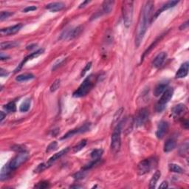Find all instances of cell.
Listing matches in <instances>:
<instances>
[{
    "instance_id": "9c48e42d",
    "label": "cell",
    "mask_w": 189,
    "mask_h": 189,
    "mask_svg": "<svg viewBox=\"0 0 189 189\" xmlns=\"http://www.w3.org/2000/svg\"><path fill=\"white\" fill-rule=\"evenodd\" d=\"M90 128H91V123H85L81 127H80L77 129H72L70 131H69L67 134H65L64 136L62 138V140H64V139H67V138L73 137V135L76 134H81V133H84V132H87L88 131H89Z\"/></svg>"
},
{
    "instance_id": "484cf974",
    "label": "cell",
    "mask_w": 189,
    "mask_h": 189,
    "mask_svg": "<svg viewBox=\"0 0 189 189\" xmlns=\"http://www.w3.org/2000/svg\"><path fill=\"white\" fill-rule=\"evenodd\" d=\"M19 43L16 41H6V42L1 43V50H7L10 48H14L17 47Z\"/></svg>"
},
{
    "instance_id": "4fadbf2b",
    "label": "cell",
    "mask_w": 189,
    "mask_h": 189,
    "mask_svg": "<svg viewBox=\"0 0 189 189\" xmlns=\"http://www.w3.org/2000/svg\"><path fill=\"white\" fill-rule=\"evenodd\" d=\"M178 3H179V1H169V2H167L166 3L164 4V5H163V7H162L160 9H159L156 13H155L154 15L153 16L152 19H151V22L156 19L158 17V16L161 14L162 12L164 11V10H166L168 9H170V8H174V6L177 5Z\"/></svg>"
},
{
    "instance_id": "7c38bea8",
    "label": "cell",
    "mask_w": 189,
    "mask_h": 189,
    "mask_svg": "<svg viewBox=\"0 0 189 189\" xmlns=\"http://www.w3.org/2000/svg\"><path fill=\"white\" fill-rule=\"evenodd\" d=\"M22 24H17L14 25V26L8 27V28H3L0 30V33L2 35H14L15 33H18L19 31L21 30V28H22Z\"/></svg>"
},
{
    "instance_id": "ee69618b",
    "label": "cell",
    "mask_w": 189,
    "mask_h": 189,
    "mask_svg": "<svg viewBox=\"0 0 189 189\" xmlns=\"http://www.w3.org/2000/svg\"><path fill=\"white\" fill-rule=\"evenodd\" d=\"M90 2L89 1H84V3H82L81 4V5H79V8H83V7H84L85 6V5H87V4H88V3H89Z\"/></svg>"
},
{
    "instance_id": "52a82bcc",
    "label": "cell",
    "mask_w": 189,
    "mask_h": 189,
    "mask_svg": "<svg viewBox=\"0 0 189 189\" xmlns=\"http://www.w3.org/2000/svg\"><path fill=\"white\" fill-rule=\"evenodd\" d=\"M28 158V154L26 152H19V154L16 155L15 157H14L9 163H8V165H9L10 169L14 171L17 169L18 167H19L22 163H24L25 161L27 160Z\"/></svg>"
},
{
    "instance_id": "d4e9b609",
    "label": "cell",
    "mask_w": 189,
    "mask_h": 189,
    "mask_svg": "<svg viewBox=\"0 0 189 189\" xmlns=\"http://www.w3.org/2000/svg\"><path fill=\"white\" fill-rule=\"evenodd\" d=\"M35 78L34 75L31 73H24V74L19 75H18L17 77L16 78V80L19 82H24V81H29V80L33 79Z\"/></svg>"
},
{
    "instance_id": "ffe728a7",
    "label": "cell",
    "mask_w": 189,
    "mask_h": 189,
    "mask_svg": "<svg viewBox=\"0 0 189 189\" xmlns=\"http://www.w3.org/2000/svg\"><path fill=\"white\" fill-rule=\"evenodd\" d=\"M166 57L167 54L165 53V52H160V53L158 54V55L156 56V58H154V62H153V66L156 67V68H158V67H161L162 64H163V62H165Z\"/></svg>"
},
{
    "instance_id": "8fae6325",
    "label": "cell",
    "mask_w": 189,
    "mask_h": 189,
    "mask_svg": "<svg viewBox=\"0 0 189 189\" xmlns=\"http://www.w3.org/2000/svg\"><path fill=\"white\" fill-rule=\"evenodd\" d=\"M81 31H82V27L78 26L74 29H72V30L65 31L64 34L62 35V38L67 39H73L74 38L77 37L81 33Z\"/></svg>"
},
{
    "instance_id": "44dd1931",
    "label": "cell",
    "mask_w": 189,
    "mask_h": 189,
    "mask_svg": "<svg viewBox=\"0 0 189 189\" xmlns=\"http://www.w3.org/2000/svg\"><path fill=\"white\" fill-rule=\"evenodd\" d=\"M176 146H177L176 140L173 139V138H169L165 143L163 151L165 152H170L176 148Z\"/></svg>"
},
{
    "instance_id": "e575fe53",
    "label": "cell",
    "mask_w": 189,
    "mask_h": 189,
    "mask_svg": "<svg viewBox=\"0 0 189 189\" xmlns=\"http://www.w3.org/2000/svg\"><path fill=\"white\" fill-rule=\"evenodd\" d=\"M49 182L47 181H42V182H40L38 183L36 186H35V188H39V189H45L47 188H49Z\"/></svg>"
},
{
    "instance_id": "b9f144b4",
    "label": "cell",
    "mask_w": 189,
    "mask_h": 189,
    "mask_svg": "<svg viewBox=\"0 0 189 189\" xmlns=\"http://www.w3.org/2000/svg\"><path fill=\"white\" fill-rule=\"evenodd\" d=\"M0 115H1V117H0V120H1V121H3L4 118L6 117V114H5V112H0Z\"/></svg>"
},
{
    "instance_id": "f35d334b",
    "label": "cell",
    "mask_w": 189,
    "mask_h": 189,
    "mask_svg": "<svg viewBox=\"0 0 189 189\" xmlns=\"http://www.w3.org/2000/svg\"><path fill=\"white\" fill-rule=\"evenodd\" d=\"M37 9V8L35 6H28V7L25 8L24 10H23V12L24 13H28V12H30V11H33V10H35Z\"/></svg>"
},
{
    "instance_id": "e0dca14e",
    "label": "cell",
    "mask_w": 189,
    "mask_h": 189,
    "mask_svg": "<svg viewBox=\"0 0 189 189\" xmlns=\"http://www.w3.org/2000/svg\"><path fill=\"white\" fill-rule=\"evenodd\" d=\"M186 110H187L186 106H185L184 104H180L176 105L175 106L173 107L171 112H172V114H173L174 116L180 117L183 114H185V112H186Z\"/></svg>"
},
{
    "instance_id": "83f0119b",
    "label": "cell",
    "mask_w": 189,
    "mask_h": 189,
    "mask_svg": "<svg viewBox=\"0 0 189 189\" xmlns=\"http://www.w3.org/2000/svg\"><path fill=\"white\" fill-rule=\"evenodd\" d=\"M169 169L170 170V171L174 172V173L182 174L184 172V170L182 169L179 165L174 164V163H171V164H169Z\"/></svg>"
},
{
    "instance_id": "8992f818",
    "label": "cell",
    "mask_w": 189,
    "mask_h": 189,
    "mask_svg": "<svg viewBox=\"0 0 189 189\" xmlns=\"http://www.w3.org/2000/svg\"><path fill=\"white\" fill-rule=\"evenodd\" d=\"M173 94V88H168V89L165 90V92L162 94L161 98H159V101L157 102V104H156V106H155V110H156L157 112H161L164 110L166 104L169 102V100L171 99Z\"/></svg>"
},
{
    "instance_id": "d590c367",
    "label": "cell",
    "mask_w": 189,
    "mask_h": 189,
    "mask_svg": "<svg viewBox=\"0 0 189 189\" xmlns=\"http://www.w3.org/2000/svg\"><path fill=\"white\" fill-rule=\"evenodd\" d=\"M47 168H48L47 163H41V164H39L38 165L36 169H35L34 172H35V173H39V172L43 171L44 170L47 169Z\"/></svg>"
},
{
    "instance_id": "1f68e13d",
    "label": "cell",
    "mask_w": 189,
    "mask_h": 189,
    "mask_svg": "<svg viewBox=\"0 0 189 189\" xmlns=\"http://www.w3.org/2000/svg\"><path fill=\"white\" fill-rule=\"evenodd\" d=\"M60 84H61L60 79L56 80V81L52 84V85L50 86V92H53L56 91V90H57L58 88H59Z\"/></svg>"
},
{
    "instance_id": "7a4b0ae2",
    "label": "cell",
    "mask_w": 189,
    "mask_h": 189,
    "mask_svg": "<svg viewBox=\"0 0 189 189\" xmlns=\"http://www.w3.org/2000/svg\"><path fill=\"white\" fill-rule=\"evenodd\" d=\"M94 80H95V77L92 75H90L87 78H85L80 87L73 92V97L81 98L85 96L94 87Z\"/></svg>"
},
{
    "instance_id": "3957f363",
    "label": "cell",
    "mask_w": 189,
    "mask_h": 189,
    "mask_svg": "<svg viewBox=\"0 0 189 189\" xmlns=\"http://www.w3.org/2000/svg\"><path fill=\"white\" fill-rule=\"evenodd\" d=\"M133 1H124L122 5L123 23L126 28H129L133 19Z\"/></svg>"
},
{
    "instance_id": "7402d4cb",
    "label": "cell",
    "mask_w": 189,
    "mask_h": 189,
    "mask_svg": "<svg viewBox=\"0 0 189 189\" xmlns=\"http://www.w3.org/2000/svg\"><path fill=\"white\" fill-rule=\"evenodd\" d=\"M114 1H110V0H107L104 1L102 4V14H109L112 10L113 5H114Z\"/></svg>"
},
{
    "instance_id": "74e56055",
    "label": "cell",
    "mask_w": 189,
    "mask_h": 189,
    "mask_svg": "<svg viewBox=\"0 0 189 189\" xmlns=\"http://www.w3.org/2000/svg\"><path fill=\"white\" fill-rule=\"evenodd\" d=\"M91 67H92V63L91 62L88 63V64L87 65H86V67H84V70H82V72H81V77L84 76V75L86 74V73H87V71H89V69L91 68Z\"/></svg>"
},
{
    "instance_id": "ab89813d",
    "label": "cell",
    "mask_w": 189,
    "mask_h": 189,
    "mask_svg": "<svg viewBox=\"0 0 189 189\" xmlns=\"http://www.w3.org/2000/svg\"><path fill=\"white\" fill-rule=\"evenodd\" d=\"M168 186H169V184H168V182L166 181H163L160 184V186H159V188H167Z\"/></svg>"
},
{
    "instance_id": "2e32d148",
    "label": "cell",
    "mask_w": 189,
    "mask_h": 189,
    "mask_svg": "<svg viewBox=\"0 0 189 189\" xmlns=\"http://www.w3.org/2000/svg\"><path fill=\"white\" fill-rule=\"evenodd\" d=\"M69 150H70V148H64V149L60 151L59 152L56 153V154H55L54 155H52V156L49 159V160L47 161V166L48 167L50 166V165H51L52 164V163H55V162L56 160H58V159L61 158V157H62L63 156V155H64L65 154H67V153L68 152Z\"/></svg>"
},
{
    "instance_id": "5b68a950",
    "label": "cell",
    "mask_w": 189,
    "mask_h": 189,
    "mask_svg": "<svg viewBox=\"0 0 189 189\" xmlns=\"http://www.w3.org/2000/svg\"><path fill=\"white\" fill-rule=\"evenodd\" d=\"M157 165V159L154 157L144 159L143 160L140 161L138 165V174L139 175H144L148 173L151 170L154 169Z\"/></svg>"
},
{
    "instance_id": "f546056e",
    "label": "cell",
    "mask_w": 189,
    "mask_h": 189,
    "mask_svg": "<svg viewBox=\"0 0 189 189\" xmlns=\"http://www.w3.org/2000/svg\"><path fill=\"white\" fill-rule=\"evenodd\" d=\"M86 145H87V140H81V141H80L78 143L76 146L73 148V152L76 153V152H80V151L84 148Z\"/></svg>"
},
{
    "instance_id": "9a60e30c",
    "label": "cell",
    "mask_w": 189,
    "mask_h": 189,
    "mask_svg": "<svg viewBox=\"0 0 189 189\" xmlns=\"http://www.w3.org/2000/svg\"><path fill=\"white\" fill-rule=\"evenodd\" d=\"M188 67H189V63L188 62H186L182 64L180 67L179 68V70H177V73L175 75V78H185L187 76L188 73Z\"/></svg>"
},
{
    "instance_id": "d6a6232c",
    "label": "cell",
    "mask_w": 189,
    "mask_h": 189,
    "mask_svg": "<svg viewBox=\"0 0 189 189\" xmlns=\"http://www.w3.org/2000/svg\"><path fill=\"white\" fill-rule=\"evenodd\" d=\"M58 146V143L56 141H53L51 143H50L48 145V146L47 147V150H46V152H52V151H54L55 149H56V148H57Z\"/></svg>"
},
{
    "instance_id": "ac0fdd59",
    "label": "cell",
    "mask_w": 189,
    "mask_h": 189,
    "mask_svg": "<svg viewBox=\"0 0 189 189\" xmlns=\"http://www.w3.org/2000/svg\"><path fill=\"white\" fill-rule=\"evenodd\" d=\"M168 84H169L168 81H162V82L159 83L154 88V95L156 96V97H158L160 94H163L165 92V90L166 89Z\"/></svg>"
},
{
    "instance_id": "8d00e7d4",
    "label": "cell",
    "mask_w": 189,
    "mask_h": 189,
    "mask_svg": "<svg viewBox=\"0 0 189 189\" xmlns=\"http://www.w3.org/2000/svg\"><path fill=\"white\" fill-rule=\"evenodd\" d=\"M12 15H13V13L8 12V11H2L1 14H0V20L1 21L5 20Z\"/></svg>"
},
{
    "instance_id": "836d02e7",
    "label": "cell",
    "mask_w": 189,
    "mask_h": 189,
    "mask_svg": "<svg viewBox=\"0 0 189 189\" xmlns=\"http://www.w3.org/2000/svg\"><path fill=\"white\" fill-rule=\"evenodd\" d=\"M85 175H86V170L83 169V171H81L78 172L76 174H75L74 175H73V177H74L75 180H81L83 179V178H84Z\"/></svg>"
},
{
    "instance_id": "603a6c76",
    "label": "cell",
    "mask_w": 189,
    "mask_h": 189,
    "mask_svg": "<svg viewBox=\"0 0 189 189\" xmlns=\"http://www.w3.org/2000/svg\"><path fill=\"white\" fill-rule=\"evenodd\" d=\"M161 176V172L159 171H155V173L153 174L152 177L151 178L150 182H149V188H154L156 186V184L157 181H158L159 177Z\"/></svg>"
},
{
    "instance_id": "4316f807",
    "label": "cell",
    "mask_w": 189,
    "mask_h": 189,
    "mask_svg": "<svg viewBox=\"0 0 189 189\" xmlns=\"http://www.w3.org/2000/svg\"><path fill=\"white\" fill-rule=\"evenodd\" d=\"M30 99H29V98H28V99L24 100V101H23L22 103V104L20 105L19 106V111L20 112H28V111L29 110V109H30Z\"/></svg>"
},
{
    "instance_id": "277c9868",
    "label": "cell",
    "mask_w": 189,
    "mask_h": 189,
    "mask_svg": "<svg viewBox=\"0 0 189 189\" xmlns=\"http://www.w3.org/2000/svg\"><path fill=\"white\" fill-rule=\"evenodd\" d=\"M121 123L117 125L115 128L111 138V151L114 154H117L121 149Z\"/></svg>"
},
{
    "instance_id": "f6af8a7d",
    "label": "cell",
    "mask_w": 189,
    "mask_h": 189,
    "mask_svg": "<svg viewBox=\"0 0 189 189\" xmlns=\"http://www.w3.org/2000/svg\"><path fill=\"white\" fill-rule=\"evenodd\" d=\"M0 58H1L2 61H3V60L7 59V58H9V57H8V56H5L3 53H1V56H0Z\"/></svg>"
},
{
    "instance_id": "5bb4252c",
    "label": "cell",
    "mask_w": 189,
    "mask_h": 189,
    "mask_svg": "<svg viewBox=\"0 0 189 189\" xmlns=\"http://www.w3.org/2000/svg\"><path fill=\"white\" fill-rule=\"evenodd\" d=\"M44 51H45V50H44V49H39V50H36L35 52H33V53H30L28 56H27L26 58H24V59L22 61V62L19 64V67H17V68L16 69L15 72H18L19 70H20L21 68H22V67H23V65H24L27 62H28V61L33 59V58H37V57H39V56H41V54H42L44 52Z\"/></svg>"
},
{
    "instance_id": "f1b7e54d",
    "label": "cell",
    "mask_w": 189,
    "mask_h": 189,
    "mask_svg": "<svg viewBox=\"0 0 189 189\" xmlns=\"http://www.w3.org/2000/svg\"><path fill=\"white\" fill-rule=\"evenodd\" d=\"M103 152L104 151L100 148H98V149H94L91 153V157L92 159H99L101 157Z\"/></svg>"
},
{
    "instance_id": "bcb514c9",
    "label": "cell",
    "mask_w": 189,
    "mask_h": 189,
    "mask_svg": "<svg viewBox=\"0 0 189 189\" xmlns=\"http://www.w3.org/2000/svg\"><path fill=\"white\" fill-rule=\"evenodd\" d=\"M70 188H81V186H70Z\"/></svg>"
},
{
    "instance_id": "30bf717a",
    "label": "cell",
    "mask_w": 189,
    "mask_h": 189,
    "mask_svg": "<svg viewBox=\"0 0 189 189\" xmlns=\"http://www.w3.org/2000/svg\"><path fill=\"white\" fill-rule=\"evenodd\" d=\"M169 129V124L167 121H162L159 123L157 126V129L156 131V136L158 139H162L164 138V136L167 134Z\"/></svg>"
},
{
    "instance_id": "d6986e66",
    "label": "cell",
    "mask_w": 189,
    "mask_h": 189,
    "mask_svg": "<svg viewBox=\"0 0 189 189\" xmlns=\"http://www.w3.org/2000/svg\"><path fill=\"white\" fill-rule=\"evenodd\" d=\"M65 8L64 3L61 2H56V3H52L46 5V9L51 10L52 12H56L62 10Z\"/></svg>"
},
{
    "instance_id": "ba28073f",
    "label": "cell",
    "mask_w": 189,
    "mask_h": 189,
    "mask_svg": "<svg viewBox=\"0 0 189 189\" xmlns=\"http://www.w3.org/2000/svg\"><path fill=\"white\" fill-rule=\"evenodd\" d=\"M148 119V111L146 109H142L138 111L134 118V123L137 127H141Z\"/></svg>"
},
{
    "instance_id": "6da1fadb",
    "label": "cell",
    "mask_w": 189,
    "mask_h": 189,
    "mask_svg": "<svg viewBox=\"0 0 189 189\" xmlns=\"http://www.w3.org/2000/svg\"><path fill=\"white\" fill-rule=\"evenodd\" d=\"M153 8H154V2L148 1L145 4L140 13L135 37V45L137 47H139L141 44L148 23L151 22Z\"/></svg>"
},
{
    "instance_id": "60d3db41",
    "label": "cell",
    "mask_w": 189,
    "mask_h": 189,
    "mask_svg": "<svg viewBox=\"0 0 189 189\" xmlns=\"http://www.w3.org/2000/svg\"><path fill=\"white\" fill-rule=\"evenodd\" d=\"M188 21H187V22H186L185 23H183V24H182L181 26L180 27V30H185V29H186V28H188Z\"/></svg>"
},
{
    "instance_id": "4dcf8cb0",
    "label": "cell",
    "mask_w": 189,
    "mask_h": 189,
    "mask_svg": "<svg viewBox=\"0 0 189 189\" xmlns=\"http://www.w3.org/2000/svg\"><path fill=\"white\" fill-rule=\"evenodd\" d=\"M4 109L8 112H14L16 110V106L15 102H10L4 106Z\"/></svg>"
},
{
    "instance_id": "7bdbcfd3",
    "label": "cell",
    "mask_w": 189,
    "mask_h": 189,
    "mask_svg": "<svg viewBox=\"0 0 189 189\" xmlns=\"http://www.w3.org/2000/svg\"><path fill=\"white\" fill-rule=\"evenodd\" d=\"M8 74V73H5V70H3V69H1V71H0V75H1L2 77L5 76V75H7Z\"/></svg>"
},
{
    "instance_id": "cb8c5ba5",
    "label": "cell",
    "mask_w": 189,
    "mask_h": 189,
    "mask_svg": "<svg viewBox=\"0 0 189 189\" xmlns=\"http://www.w3.org/2000/svg\"><path fill=\"white\" fill-rule=\"evenodd\" d=\"M11 171L12 170L10 169L8 164L5 165V166L3 168V169H2V171H1V174H0V179H1L2 181L8 179V177L10 176V171Z\"/></svg>"
}]
</instances>
